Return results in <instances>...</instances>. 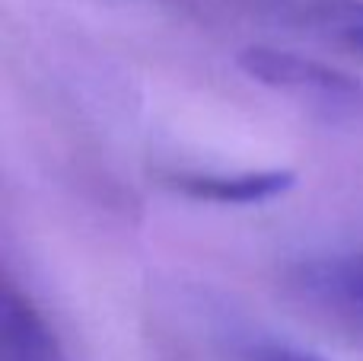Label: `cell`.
I'll return each instance as SVG.
<instances>
[{
  "mask_svg": "<svg viewBox=\"0 0 363 361\" xmlns=\"http://www.w3.org/2000/svg\"><path fill=\"white\" fill-rule=\"evenodd\" d=\"M239 68L255 83L290 96L332 122H357V125L363 122V83L315 58L252 45L239 55Z\"/></svg>",
  "mask_w": 363,
  "mask_h": 361,
  "instance_id": "cell-1",
  "label": "cell"
},
{
  "mask_svg": "<svg viewBox=\"0 0 363 361\" xmlns=\"http://www.w3.org/2000/svg\"><path fill=\"white\" fill-rule=\"evenodd\" d=\"M296 288L315 307L363 330V253H338L300 266Z\"/></svg>",
  "mask_w": 363,
  "mask_h": 361,
  "instance_id": "cell-3",
  "label": "cell"
},
{
  "mask_svg": "<svg viewBox=\"0 0 363 361\" xmlns=\"http://www.w3.org/2000/svg\"><path fill=\"white\" fill-rule=\"evenodd\" d=\"M309 19L325 38L363 61V0H313Z\"/></svg>",
  "mask_w": 363,
  "mask_h": 361,
  "instance_id": "cell-5",
  "label": "cell"
},
{
  "mask_svg": "<svg viewBox=\"0 0 363 361\" xmlns=\"http://www.w3.org/2000/svg\"><path fill=\"white\" fill-rule=\"evenodd\" d=\"M166 183L185 198L211 205H264L287 195L296 183L294 170H242V173H169Z\"/></svg>",
  "mask_w": 363,
  "mask_h": 361,
  "instance_id": "cell-2",
  "label": "cell"
},
{
  "mask_svg": "<svg viewBox=\"0 0 363 361\" xmlns=\"http://www.w3.org/2000/svg\"><path fill=\"white\" fill-rule=\"evenodd\" d=\"M245 361H322V358L284 343H258L245 349Z\"/></svg>",
  "mask_w": 363,
  "mask_h": 361,
  "instance_id": "cell-6",
  "label": "cell"
},
{
  "mask_svg": "<svg viewBox=\"0 0 363 361\" xmlns=\"http://www.w3.org/2000/svg\"><path fill=\"white\" fill-rule=\"evenodd\" d=\"M0 361H67L48 320L10 281L0 301Z\"/></svg>",
  "mask_w": 363,
  "mask_h": 361,
  "instance_id": "cell-4",
  "label": "cell"
}]
</instances>
